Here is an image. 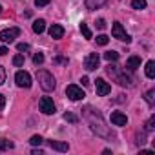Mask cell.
<instances>
[{
    "label": "cell",
    "mask_w": 155,
    "mask_h": 155,
    "mask_svg": "<svg viewBox=\"0 0 155 155\" xmlns=\"http://www.w3.org/2000/svg\"><path fill=\"white\" fill-rule=\"evenodd\" d=\"M81 82H82V86H88V84H90V79H88V77H82Z\"/></svg>",
    "instance_id": "cell-35"
},
{
    "label": "cell",
    "mask_w": 155,
    "mask_h": 155,
    "mask_svg": "<svg viewBox=\"0 0 155 155\" xmlns=\"http://www.w3.org/2000/svg\"><path fill=\"white\" fill-rule=\"evenodd\" d=\"M81 31H82V35L86 37V38H91V31H90V28H88V24H81Z\"/></svg>",
    "instance_id": "cell-22"
},
{
    "label": "cell",
    "mask_w": 155,
    "mask_h": 155,
    "mask_svg": "<svg viewBox=\"0 0 155 155\" xmlns=\"http://www.w3.org/2000/svg\"><path fill=\"white\" fill-rule=\"evenodd\" d=\"M97 28H99V29H104V28H106V20H104V18L97 20Z\"/></svg>",
    "instance_id": "cell-31"
},
{
    "label": "cell",
    "mask_w": 155,
    "mask_h": 155,
    "mask_svg": "<svg viewBox=\"0 0 155 155\" xmlns=\"http://www.w3.org/2000/svg\"><path fill=\"white\" fill-rule=\"evenodd\" d=\"M133 9H144L146 8V0H131Z\"/></svg>",
    "instance_id": "cell-20"
},
{
    "label": "cell",
    "mask_w": 155,
    "mask_h": 155,
    "mask_svg": "<svg viewBox=\"0 0 155 155\" xmlns=\"http://www.w3.org/2000/svg\"><path fill=\"white\" fill-rule=\"evenodd\" d=\"M66 95L71 99V101H82L86 95H84V91H82V88H79L77 84H69L68 88H66Z\"/></svg>",
    "instance_id": "cell-5"
},
{
    "label": "cell",
    "mask_w": 155,
    "mask_h": 155,
    "mask_svg": "<svg viewBox=\"0 0 155 155\" xmlns=\"http://www.w3.org/2000/svg\"><path fill=\"white\" fill-rule=\"evenodd\" d=\"M51 2V0H35V6L37 8H44V6H48Z\"/></svg>",
    "instance_id": "cell-28"
},
{
    "label": "cell",
    "mask_w": 155,
    "mask_h": 155,
    "mask_svg": "<svg viewBox=\"0 0 155 155\" xmlns=\"http://www.w3.org/2000/svg\"><path fill=\"white\" fill-rule=\"evenodd\" d=\"M111 35H113V38L122 40V42H126V44H130V42H131V37L124 31V28H122V24H120V22H113V26H111Z\"/></svg>",
    "instance_id": "cell-2"
},
{
    "label": "cell",
    "mask_w": 155,
    "mask_h": 155,
    "mask_svg": "<svg viewBox=\"0 0 155 155\" xmlns=\"http://www.w3.org/2000/svg\"><path fill=\"white\" fill-rule=\"evenodd\" d=\"M144 71H146V77H148V79H155V62H153V60H148Z\"/></svg>",
    "instance_id": "cell-15"
},
{
    "label": "cell",
    "mask_w": 155,
    "mask_h": 155,
    "mask_svg": "<svg viewBox=\"0 0 155 155\" xmlns=\"http://www.w3.org/2000/svg\"><path fill=\"white\" fill-rule=\"evenodd\" d=\"M13 64H15L17 68H20V66H24V55H22V53H18V55H15V57H13Z\"/></svg>",
    "instance_id": "cell-21"
},
{
    "label": "cell",
    "mask_w": 155,
    "mask_h": 155,
    "mask_svg": "<svg viewBox=\"0 0 155 155\" xmlns=\"http://www.w3.org/2000/svg\"><path fill=\"white\" fill-rule=\"evenodd\" d=\"M18 35H20V29L18 28H9V29L0 31V40L6 42V44H11V42H15V38Z\"/></svg>",
    "instance_id": "cell-3"
},
{
    "label": "cell",
    "mask_w": 155,
    "mask_h": 155,
    "mask_svg": "<svg viewBox=\"0 0 155 155\" xmlns=\"http://www.w3.org/2000/svg\"><path fill=\"white\" fill-rule=\"evenodd\" d=\"M95 90H97V95L106 97V95L111 91V86H110L104 79H97V81H95Z\"/></svg>",
    "instance_id": "cell-8"
},
{
    "label": "cell",
    "mask_w": 155,
    "mask_h": 155,
    "mask_svg": "<svg viewBox=\"0 0 155 155\" xmlns=\"http://www.w3.org/2000/svg\"><path fill=\"white\" fill-rule=\"evenodd\" d=\"M99 60H101V57H99L97 53H90V55L86 57V60H84V68H86L88 71H93V69L99 68Z\"/></svg>",
    "instance_id": "cell-7"
},
{
    "label": "cell",
    "mask_w": 155,
    "mask_h": 155,
    "mask_svg": "<svg viewBox=\"0 0 155 155\" xmlns=\"http://www.w3.org/2000/svg\"><path fill=\"white\" fill-rule=\"evenodd\" d=\"M64 119H66V120H69V122H77V120H79L73 113H66V115H64Z\"/></svg>",
    "instance_id": "cell-30"
},
{
    "label": "cell",
    "mask_w": 155,
    "mask_h": 155,
    "mask_svg": "<svg viewBox=\"0 0 155 155\" xmlns=\"http://www.w3.org/2000/svg\"><path fill=\"white\" fill-rule=\"evenodd\" d=\"M137 68H140V57L133 55V57H130V58L126 60V69H128V71H135Z\"/></svg>",
    "instance_id": "cell-13"
},
{
    "label": "cell",
    "mask_w": 155,
    "mask_h": 155,
    "mask_svg": "<svg viewBox=\"0 0 155 155\" xmlns=\"http://www.w3.org/2000/svg\"><path fill=\"white\" fill-rule=\"evenodd\" d=\"M55 62H58V64H68V58H64V57H57Z\"/></svg>",
    "instance_id": "cell-33"
},
{
    "label": "cell",
    "mask_w": 155,
    "mask_h": 155,
    "mask_svg": "<svg viewBox=\"0 0 155 155\" xmlns=\"http://www.w3.org/2000/svg\"><path fill=\"white\" fill-rule=\"evenodd\" d=\"M111 122L115 126H126L128 124V117L122 113V111H113L111 113Z\"/></svg>",
    "instance_id": "cell-9"
},
{
    "label": "cell",
    "mask_w": 155,
    "mask_h": 155,
    "mask_svg": "<svg viewBox=\"0 0 155 155\" xmlns=\"http://www.w3.org/2000/svg\"><path fill=\"white\" fill-rule=\"evenodd\" d=\"M33 155H44V151L42 150H33Z\"/></svg>",
    "instance_id": "cell-36"
},
{
    "label": "cell",
    "mask_w": 155,
    "mask_h": 155,
    "mask_svg": "<svg viewBox=\"0 0 155 155\" xmlns=\"http://www.w3.org/2000/svg\"><path fill=\"white\" fill-rule=\"evenodd\" d=\"M38 108H40V111L46 113V115H53V113H55V102H53L51 97H42L40 102H38Z\"/></svg>",
    "instance_id": "cell-6"
},
{
    "label": "cell",
    "mask_w": 155,
    "mask_h": 155,
    "mask_svg": "<svg viewBox=\"0 0 155 155\" xmlns=\"http://www.w3.org/2000/svg\"><path fill=\"white\" fill-rule=\"evenodd\" d=\"M29 142H31V144H33V146H40V144H42V142H44V139H42V137H40V135H33V137H31V139H29Z\"/></svg>",
    "instance_id": "cell-23"
},
{
    "label": "cell",
    "mask_w": 155,
    "mask_h": 155,
    "mask_svg": "<svg viewBox=\"0 0 155 155\" xmlns=\"http://www.w3.org/2000/svg\"><path fill=\"white\" fill-rule=\"evenodd\" d=\"M48 146L51 148V150H57V151H68L69 150V146H68V142H62V140H48Z\"/></svg>",
    "instance_id": "cell-12"
},
{
    "label": "cell",
    "mask_w": 155,
    "mask_h": 155,
    "mask_svg": "<svg viewBox=\"0 0 155 155\" xmlns=\"http://www.w3.org/2000/svg\"><path fill=\"white\" fill-rule=\"evenodd\" d=\"M115 79H117V82H119L120 86H133V79H131L130 75H126V71H124V73H119V71H117Z\"/></svg>",
    "instance_id": "cell-10"
},
{
    "label": "cell",
    "mask_w": 155,
    "mask_h": 155,
    "mask_svg": "<svg viewBox=\"0 0 155 155\" xmlns=\"http://www.w3.org/2000/svg\"><path fill=\"white\" fill-rule=\"evenodd\" d=\"M6 53H8V48L6 46H0V57H4Z\"/></svg>",
    "instance_id": "cell-34"
},
{
    "label": "cell",
    "mask_w": 155,
    "mask_h": 155,
    "mask_svg": "<svg viewBox=\"0 0 155 155\" xmlns=\"http://www.w3.org/2000/svg\"><path fill=\"white\" fill-rule=\"evenodd\" d=\"M37 81L40 82V88H42L44 91H53V90H55V86H57L55 77H53L49 71H44V69L37 71Z\"/></svg>",
    "instance_id": "cell-1"
},
{
    "label": "cell",
    "mask_w": 155,
    "mask_h": 155,
    "mask_svg": "<svg viewBox=\"0 0 155 155\" xmlns=\"http://www.w3.org/2000/svg\"><path fill=\"white\" fill-rule=\"evenodd\" d=\"M104 58H106L108 62H115V60H119V53H117V51H106V53H104Z\"/></svg>",
    "instance_id": "cell-18"
},
{
    "label": "cell",
    "mask_w": 155,
    "mask_h": 155,
    "mask_svg": "<svg viewBox=\"0 0 155 155\" xmlns=\"http://www.w3.org/2000/svg\"><path fill=\"white\" fill-rule=\"evenodd\" d=\"M104 4H106V0H86V8H88L90 11L99 9V8H102Z\"/></svg>",
    "instance_id": "cell-14"
},
{
    "label": "cell",
    "mask_w": 155,
    "mask_h": 155,
    "mask_svg": "<svg viewBox=\"0 0 155 155\" xmlns=\"http://www.w3.org/2000/svg\"><path fill=\"white\" fill-rule=\"evenodd\" d=\"M153 124H155V117H150V120L146 122V131H153Z\"/></svg>",
    "instance_id": "cell-26"
},
{
    "label": "cell",
    "mask_w": 155,
    "mask_h": 155,
    "mask_svg": "<svg viewBox=\"0 0 155 155\" xmlns=\"http://www.w3.org/2000/svg\"><path fill=\"white\" fill-rule=\"evenodd\" d=\"M144 99H146V102H148L150 106H153V104H155V90H150V91L144 95Z\"/></svg>",
    "instance_id": "cell-19"
},
{
    "label": "cell",
    "mask_w": 155,
    "mask_h": 155,
    "mask_svg": "<svg viewBox=\"0 0 155 155\" xmlns=\"http://www.w3.org/2000/svg\"><path fill=\"white\" fill-rule=\"evenodd\" d=\"M0 13H2V6H0Z\"/></svg>",
    "instance_id": "cell-37"
},
{
    "label": "cell",
    "mask_w": 155,
    "mask_h": 155,
    "mask_svg": "<svg viewBox=\"0 0 155 155\" xmlns=\"http://www.w3.org/2000/svg\"><path fill=\"white\" fill-rule=\"evenodd\" d=\"M33 62H35L37 66L42 64V62H44V53H35V55H33Z\"/></svg>",
    "instance_id": "cell-25"
},
{
    "label": "cell",
    "mask_w": 155,
    "mask_h": 155,
    "mask_svg": "<svg viewBox=\"0 0 155 155\" xmlns=\"http://www.w3.org/2000/svg\"><path fill=\"white\" fill-rule=\"evenodd\" d=\"M13 148H15V144H13L11 140H8V139H0V150H2V151L13 150Z\"/></svg>",
    "instance_id": "cell-17"
},
{
    "label": "cell",
    "mask_w": 155,
    "mask_h": 155,
    "mask_svg": "<svg viewBox=\"0 0 155 155\" xmlns=\"http://www.w3.org/2000/svg\"><path fill=\"white\" fill-rule=\"evenodd\" d=\"M17 49L22 53V51H29V44H26V42H20L18 46H17Z\"/></svg>",
    "instance_id": "cell-27"
},
{
    "label": "cell",
    "mask_w": 155,
    "mask_h": 155,
    "mask_svg": "<svg viewBox=\"0 0 155 155\" xmlns=\"http://www.w3.org/2000/svg\"><path fill=\"white\" fill-rule=\"evenodd\" d=\"M44 29H46V20H42V18H38V20H35L33 22V31L35 33H44Z\"/></svg>",
    "instance_id": "cell-16"
},
{
    "label": "cell",
    "mask_w": 155,
    "mask_h": 155,
    "mask_svg": "<svg viewBox=\"0 0 155 155\" xmlns=\"http://www.w3.org/2000/svg\"><path fill=\"white\" fill-rule=\"evenodd\" d=\"M15 82L18 88H31V75L28 71H17Z\"/></svg>",
    "instance_id": "cell-4"
},
{
    "label": "cell",
    "mask_w": 155,
    "mask_h": 155,
    "mask_svg": "<svg viewBox=\"0 0 155 155\" xmlns=\"http://www.w3.org/2000/svg\"><path fill=\"white\" fill-rule=\"evenodd\" d=\"M4 81H6V69H4V66H0V86L4 84Z\"/></svg>",
    "instance_id": "cell-29"
},
{
    "label": "cell",
    "mask_w": 155,
    "mask_h": 155,
    "mask_svg": "<svg viewBox=\"0 0 155 155\" xmlns=\"http://www.w3.org/2000/svg\"><path fill=\"white\" fill-rule=\"evenodd\" d=\"M49 37L55 38V40L62 38V37H64V28H62L60 24H53V26L49 28Z\"/></svg>",
    "instance_id": "cell-11"
},
{
    "label": "cell",
    "mask_w": 155,
    "mask_h": 155,
    "mask_svg": "<svg viewBox=\"0 0 155 155\" xmlns=\"http://www.w3.org/2000/svg\"><path fill=\"white\" fill-rule=\"evenodd\" d=\"M4 106H6V97H4V95H0V111L4 110Z\"/></svg>",
    "instance_id": "cell-32"
},
{
    "label": "cell",
    "mask_w": 155,
    "mask_h": 155,
    "mask_svg": "<svg viewBox=\"0 0 155 155\" xmlns=\"http://www.w3.org/2000/svg\"><path fill=\"white\" fill-rule=\"evenodd\" d=\"M108 42H110V38H108L106 35H99V37H97V44H99V46H106Z\"/></svg>",
    "instance_id": "cell-24"
}]
</instances>
